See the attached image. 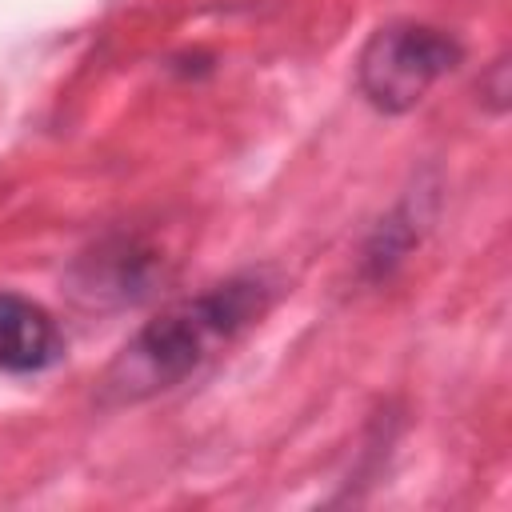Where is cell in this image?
Wrapping results in <instances>:
<instances>
[{
    "mask_svg": "<svg viewBox=\"0 0 512 512\" xmlns=\"http://www.w3.org/2000/svg\"><path fill=\"white\" fill-rule=\"evenodd\" d=\"M164 280V260L136 236H104L68 268V292L88 312H116L148 300Z\"/></svg>",
    "mask_w": 512,
    "mask_h": 512,
    "instance_id": "obj_3",
    "label": "cell"
},
{
    "mask_svg": "<svg viewBox=\"0 0 512 512\" xmlns=\"http://www.w3.org/2000/svg\"><path fill=\"white\" fill-rule=\"evenodd\" d=\"M420 224H424V212H420V196H404L380 224L376 232L368 236L364 252H360V272L368 280H388L396 272V264L412 252V244L420 240Z\"/></svg>",
    "mask_w": 512,
    "mask_h": 512,
    "instance_id": "obj_5",
    "label": "cell"
},
{
    "mask_svg": "<svg viewBox=\"0 0 512 512\" xmlns=\"http://www.w3.org/2000/svg\"><path fill=\"white\" fill-rule=\"evenodd\" d=\"M464 60V48L456 36L432 24L416 20H392L368 36L356 60V88L360 96L384 112V116H404L412 112L436 80L456 72Z\"/></svg>",
    "mask_w": 512,
    "mask_h": 512,
    "instance_id": "obj_2",
    "label": "cell"
},
{
    "mask_svg": "<svg viewBox=\"0 0 512 512\" xmlns=\"http://www.w3.org/2000/svg\"><path fill=\"white\" fill-rule=\"evenodd\" d=\"M64 348H68L64 332L44 304L0 288V372L12 376L48 372L64 360Z\"/></svg>",
    "mask_w": 512,
    "mask_h": 512,
    "instance_id": "obj_4",
    "label": "cell"
},
{
    "mask_svg": "<svg viewBox=\"0 0 512 512\" xmlns=\"http://www.w3.org/2000/svg\"><path fill=\"white\" fill-rule=\"evenodd\" d=\"M276 292H280V280L256 268V272H236L196 296L168 304L108 364L100 380V404L128 408L184 384L212 356L236 344L272 308Z\"/></svg>",
    "mask_w": 512,
    "mask_h": 512,
    "instance_id": "obj_1",
    "label": "cell"
},
{
    "mask_svg": "<svg viewBox=\"0 0 512 512\" xmlns=\"http://www.w3.org/2000/svg\"><path fill=\"white\" fill-rule=\"evenodd\" d=\"M480 96L492 104V112H504L508 108V64L504 60H496L488 68V76L480 80Z\"/></svg>",
    "mask_w": 512,
    "mask_h": 512,
    "instance_id": "obj_6",
    "label": "cell"
}]
</instances>
